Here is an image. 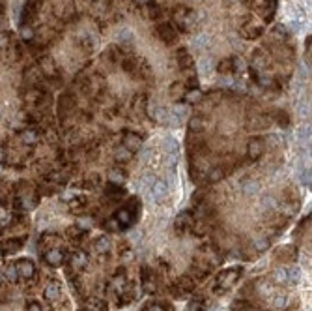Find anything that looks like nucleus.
I'll list each match as a JSON object with an SVG mask.
<instances>
[{"mask_svg": "<svg viewBox=\"0 0 312 311\" xmlns=\"http://www.w3.org/2000/svg\"><path fill=\"white\" fill-rule=\"evenodd\" d=\"M172 19H174L176 26L182 32H191L196 26V23H198V17H196L195 10H191V8L184 6V4H177V6L172 10Z\"/></svg>", "mask_w": 312, "mask_h": 311, "instance_id": "obj_1", "label": "nucleus"}, {"mask_svg": "<svg viewBox=\"0 0 312 311\" xmlns=\"http://www.w3.org/2000/svg\"><path fill=\"white\" fill-rule=\"evenodd\" d=\"M153 30H155L157 37H159L165 45H174L177 42V30L174 28V25L166 23V21H159Z\"/></svg>", "mask_w": 312, "mask_h": 311, "instance_id": "obj_2", "label": "nucleus"}, {"mask_svg": "<svg viewBox=\"0 0 312 311\" xmlns=\"http://www.w3.org/2000/svg\"><path fill=\"white\" fill-rule=\"evenodd\" d=\"M75 107H77V98H75V94L66 90V92L58 98V114H60V119H66V114L73 111Z\"/></svg>", "mask_w": 312, "mask_h": 311, "instance_id": "obj_3", "label": "nucleus"}, {"mask_svg": "<svg viewBox=\"0 0 312 311\" xmlns=\"http://www.w3.org/2000/svg\"><path fill=\"white\" fill-rule=\"evenodd\" d=\"M15 264V272H17L19 280H32L36 276V266L30 259H19V261L13 262Z\"/></svg>", "mask_w": 312, "mask_h": 311, "instance_id": "obj_4", "label": "nucleus"}, {"mask_svg": "<svg viewBox=\"0 0 312 311\" xmlns=\"http://www.w3.org/2000/svg\"><path fill=\"white\" fill-rule=\"evenodd\" d=\"M122 146L127 148L129 152H137L142 146V135L137 133V131L125 130L122 133Z\"/></svg>", "mask_w": 312, "mask_h": 311, "instance_id": "obj_5", "label": "nucleus"}, {"mask_svg": "<svg viewBox=\"0 0 312 311\" xmlns=\"http://www.w3.org/2000/svg\"><path fill=\"white\" fill-rule=\"evenodd\" d=\"M39 137H41V131L37 128H25L19 131V141L25 144L26 148H34L39 143Z\"/></svg>", "mask_w": 312, "mask_h": 311, "instance_id": "obj_6", "label": "nucleus"}, {"mask_svg": "<svg viewBox=\"0 0 312 311\" xmlns=\"http://www.w3.org/2000/svg\"><path fill=\"white\" fill-rule=\"evenodd\" d=\"M239 272H241V268H230V270H227V272H222V274L217 278V289H222V291H227V289H230V287L236 283V280L239 278ZM220 291V293H222Z\"/></svg>", "mask_w": 312, "mask_h": 311, "instance_id": "obj_7", "label": "nucleus"}, {"mask_svg": "<svg viewBox=\"0 0 312 311\" xmlns=\"http://www.w3.org/2000/svg\"><path fill=\"white\" fill-rule=\"evenodd\" d=\"M270 124H271L270 114H268V116H263V114H254V116H249V119H247V130H251V131L265 130V128H270Z\"/></svg>", "mask_w": 312, "mask_h": 311, "instance_id": "obj_8", "label": "nucleus"}, {"mask_svg": "<svg viewBox=\"0 0 312 311\" xmlns=\"http://www.w3.org/2000/svg\"><path fill=\"white\" fill-rule=\"evenodd\" d=\"M241 34H243V37H249V40H256V37H260L263 34V25H260V23H254V21H251V19H249V23H245L243 28H241Z\"/></svg>", "mask_w": 312, "mask_h": 311, "instance_id": "obj_9", "label": "nucleus"}, {"mask_svg": "<svg viewBox=\"0 0 312 311\" xmlns=\"http://www.w3.org/2000/svg\"><path fill=\"white\" fill-rule=\"evenodd\" d=\"M263 146H265V143H263V139H251L249 141V144H247V156H249V160H258L260 156H263Z\"/></svg>", "mask_w": 312, "mask_h": 311, "instance_id": "obj_10", "label": "nucleus"}, {"mask_svg": "<svg viewBox=\"0 0 312 311\" xmlns=\"http://www.w3.org/2000/svg\"><path fill=\"white\" fill-rule=\"evenodd\" d=\"M150 193L157 203H161L168 195V184L165 180H153V184L150 186Z\"/></svg>", "mask_w": 312, "mask_h": 311, "instance_id": "obj_11", "label": "nucleus"}, {"mask_svg": "<svg viewBox=\"0 0 312 311\" xmlns=\"http://www.w3.org/2000/svg\"><path fill=\"white\" fill-rule=\"evenodd\" d=\"M43 261L47 262L49 266H60L62 262H64V253H62L60 249H49V251H45L43 253Z\"/></svg>", "mask_w": 312, "mask_h": 311, "instance_id": "obj_12", "label": "nucleus"}, {"mask_svg": "<svg viewBox=\"0 0 312 311\" xmlns=\"http://www.w3.org/2000/svg\"><path fill=\"white\" fill-rule=\"evenodd\" d=\"M25 244V238H10V240H4L2 242V255H12L15 251L23 248Z\"/></svg>", "mask_w": 312, "mask_h": 311, "instance_id": "obj_13", "label": "nucleus"}, {"mask_svg": "<svg viewBox=\"0 0 312 311\" xmlns=\"http://www.w3.org/2000/svg\"><path fill=\"white\" fill-rule=\"evenodd\" d=\"M123 193H125V187L122 184H118V182H107L105 184V195L109 197V199H118V197H122Z\"/></svg>", "mask_w": 312, "mask_h": 311, "instance_id": "obj_14", "label": "nucleus"}, {"mask_svg": "<svg viewBox=\"0 0 312 311\" xmlns=\"http://www.w3.org/2000/svg\"><path fill=\"white\" fill-rule=\"evenodd\" d=\"M184 100L187 101V103H191V105H196V103H200V101L204 100V94L198 87H191V88H187Z\"/></svg>", "mask_w": 312, "mask_h": 311, "instance_id": "obj_15", "label": "nucleus"}, {"mask_svg": "<svg viewBox=\"0 0 312 311\" xmlns=\"http://www.w3.org/2000/svg\"><path fill=\"white\" fill-rule=\"evenodd\" d=\"M270 119L275 120L277 124L282 126V128H288V126H290V116H288V112L282 111V109H275L273 114H270Z\"/></svg>", "mask_w": 312, "mask_h": 311, "instance_id": "obj_16", "label": "nucleus"}, {"mask_svg": "<svg viewBox=\"0 0 312 311\" xmlns=\"http://www.w3.org/2000/svg\"><path fill=\"white\" fill-rule=\"evenodd\" d=\"M60 294H62V287L60 283H51L47 289H45V298L49 300V302H55V300L60 298Z\"/></svg>", "mask_w": 312, "mask_h": 311, "instance_id": "obj_17", "label": "nucleus"}, {"mask_svg": "<svg viewBox=\"0 0 312 311\" xmlns=\"http://www.w3.org/2000/svg\"><path fill=\"white\" fill-rule=\"evenodd\" d=\"M185 92H187V83L180 81V83H174L170 87V94L172 98H176V100H182L185 96Z\"/></svg>", "mask_w": 312, "mask_h": 311, "instance_id": "obj_18", "label": "nucleus"}, {"mask_svg": "<svg viewBox=\"0 0 312 311\" xmlns=\"http://www.w3.org/2000/svg\"><path fill=\"white\" fill-rule=\"evenodd\" d=\"M191 227V214L189 212H184V214H180L176 219V229L180 232H184L185 229H189Z\"/></svg>", "mask_w": 312, "mask_h": 311, "instance_id": "obj_19", "label": "nucleus"}, {"mask_svg": "<svg viewBox=\"0 0 312 311\" xmlns=\"http://www.w3.org/2000/svg\"><path fill=\"white\" fill-rule=\"evenodd\" d=\"M148 96L146 94H137V98L133 100V111L135 112H144L146 111Z\"/></svg>", "mask_w": 312, "mask_h": 311, "instance_id": "obj_20", "label": "nucleus"}, {"mask_svg": "<svg viewBox=\"0 0 312 311\" xmlns=\"http://www.w3.org/2000/svg\"><path fill=\"white\" fill-rule=\"evenodd\" d=\"M204 128H206V122H204V119H200V116H193V119L189 120L191 133H200V131H204Z\"/></svg>", "mask_w": 312, "mask_h": 311, "instance_id": "obj_21", "label": "nucleus"}, {"mask_svg": "<svg viewBox=\"0 0 312 311\" xmlns=\"http://www.w3.org/2000/svg\"><path fill=\"white\" fill-rule=\"evenodd\" d=\"M71 264L75 268H84L88 264V257L82 253V251H75L73 255H71Z\"/></svg>", "mask_w": 312, "mask_h": 311, "instance_id": "obj_22", "label": "nucleus"}, {"mask_svg": "<svg viewBox=\"0 0 312 311\" xmlns=\"http://www.w3.org/2000/svg\"><path fill=\"white\" fill-rule=\"evenodd\" d=\"M217 69H219V73H222V75L234 73V58H225V60H220Z\"/></svg>", "mask_w": 312, "mask_h": 311, "instance_id": "obj_23", "label": "nucleus"}, {"mask_svg": "<svg viewBox=\"0 0 312 311\" xmlns=\"http://www.w3.org/2000/svg\"><path fill=\"white\" fill-rule=\"evenodd\" d=\"M131 156H133V152H129L127 148H120L116 152V154H114V160H116V163H120V165H123V163H127L129 160H131Z\"/></svg>", "mask_w": 312, "mask_h": 311, "instance_id": "obj_24", "label": "nucleus"}, {"mask_svg": "<svg viewBox=\"0 0 312 311\" xmlns=\"http://www.w3.org/2000/svg\"><path fill=\"white\" fill-rule=\"evenodd\" d=\"M94 248H96V251H98V253H107V251L110 249V240H109L107 237L98 238V240H96V246H94Z\"/></svg>", "mask_w": 312, "mask_h": 311, "instance_id": "obj_25", "label": "nucleus"}, {"mask_svg": "<svg viewBox=\"0 0 312 311\" xmlns=\"http://www.w3.org/2000/svg\"><path fill=\"white\" fill-rule=\"evenodd\" d=\"M86 205H88V203H86V199H84V197H75V199H71V201H69V208H71V210H73V212H80V210H84V208H86Z\"/></svg>", "mask_w": 312, "mask_h": 311, "instance_id": "obj_26", "label": "nucleus"}, {"mask_svg": "<svg viewBox=\"0 0 312 311\" xmlns=\"http://www.w3.org/2000/svg\"><path fill=\"white\" fill-rule=\"evenodd\" d=\"M204 309H206V300L202 298L193 300L189 304V307H187V311H204Z\"/></svg>", "mask_w": 312, "mask_h": 311, "instance_id": "obj_27", "label": "nucleus"}, {"mask_svg": "<svg viewBox=\"0 0 312 311\" xmlns=\"http://www.w3.org/2000/svg\"><path fill=\"white\" fill-rule=\"evenodd\" d=\"M26 311H41V305H39V302L32 300V302H28V305H26Z\"/></svg>", "mask_w": 312, "mask_h": 311, "instance_id": "obj_28", "label": "nucleus"}, {"mask_svg": "<svg viewBox=\"0 0 312 311\" xmlns=\"http://www.w3.org/2000/svg\"><path fill=\"white\" fill-rule=\"evenodd\" d=\"M166 304H150L146 307V311H166V307H165Z\"/></svg>", "mask_w": 312, "mask_h": 311, "instance_id": "obj_29", "label": "nucleus"}, {"mask_svg": "<svg viewBox=\"0 0 312 311\" xmlns=\"http://www.w3.org/2000/svg\"><path fill=\"white\" fill-rule=\"evenodd\" d=\"M135 4H139V6H148L150 2H153V0H133Z\"/></svg>", "mask_w": 312, "mask_h": 311, "instance_id": "obj_30", "label": "nucleus"}, {"mask_svg": "<svg viewBox=\"0 0 312 311\" xmlns=\"http://www.w3.org/2000/svg\"><path fill=\"white\" fill-rule=\"evenodd\" d=\"M4 280H6V278H4V272H2V270H0V287L4 285Z\"/></svg>", "mask_w": 312, "mask_h": 311, "instance_id": "obj_31", "label": "nucleus"}, {"mask_svg": "<svg viewBox=\"0 0 312 311\" xmlns=\"http://www.w3.org/2000/svg\"><path fill=\"white\" fill-rule=\"evenodd\" d=\"M4 13V0H0V15Z\"/></svg>", "mask_w": 312, "mask_h": 311, "instance_id": "obj_32", "label": "nucleus"}]
</instances>
